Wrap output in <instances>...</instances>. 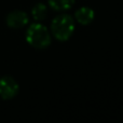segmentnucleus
Instances as JSON below:
<instances>
[{"mask_svg": "<svg viewBox=\"0 0 123 123\" xmlns=\"http://www.w3.org/2000/svg\"><path fill=\"white\" fill-rule=\"evenodd\" d=\"M94 17H95V13H94L93 9L89 8V6H82V8L78 9L74 13V18L81 25H89L93 22Z\"/></svg>", "mask_w": 123, "mask_h": 123, "instance_id": "nucleus-5", "label": "nucleus"}, {"mask_svg": "<svg viewBox=\"0 0 123 123\" xmlns=\"http://www.w3.org/2000/svg\"><path fill=\"white\" fill-rule=\"evenodd\" d=\"M28 21H29L28 15L21 10H15L10 12L6 19V25L10 28H14V29L24 27L25 25H27Z\"/></svg>", "mask_w": 123, "mask_h": 123, "instance_id": "nucleus-4", "label": "nucleus"}, {"mask_svg": "<svg viewBox=\"0 0 123 123\" xmlns=\"http://www.w3.org/2000/svg\"><path fill=\"white\" fill-rule=\"evenodd\" d=\"M26 40L36 49H44L51 44V35L45 26L40 23H34L26 31Z\"/></svg>", "mask_w": 123, "mask_h": 123, "instance_id": "nucleus-1", "label": "nucleus"}, {"mask_svg": "<svg viewBox=\"0 0 123 123\" xmlns=\"http://www.w3.org/2000/svg\"><path fill=\"white\" fill-rule=\"evenodd\" d=\"M18 83L10 76L0 78V97L3 99H11L18 93Z\"/></svg>", "mask_w": 123, "mask_h": 123, "instance_id": "nucleus-3", "label": "nucleus"}, {"mask_svg": "<svg viewBox=\"0 0 123 123\" xmlns=\"http://www.w3.org/2000/svg\"><path fill=\"white\" fill-rule=\"evenodd\" d=\"M52 35L60 41H66L74 31V22L69 14H60L51 23Z\"/></svg>", "mask_w": 123, "mask_h": 123, "instance_id": "nucleus-2", "label": "nucleus"}, {"mask_svg": "<svg viewBox=\"0 0 123 123\" xmlns=\"http://www.w3.org/2000/svg\"><path fill=\"white\" fill-rule=\"evenodd\" d=\"M47 14H48V8L44 3H37L31 10V15L35 21L38 22L43 21L47 17Z\"/></svg>", "mask_w": 123, "mask_h": 123, "instance_id": "nucleus-7", "label": "nucleus"}, {"mask_svg": "<svg viewBox=\"0 0 123 123\" xmlns=\"http://www.w3.org/2000/svg\"><path fill=\"white\" fill-rule=\"evenodd\" d=\"M74 0H49V6L55 11H66L72 8Z\"/></svg>", "mask_w": 123, "mask_h": 123, "instance_id": "nucleus-6", "label": "nucleus"}]
</instances>
